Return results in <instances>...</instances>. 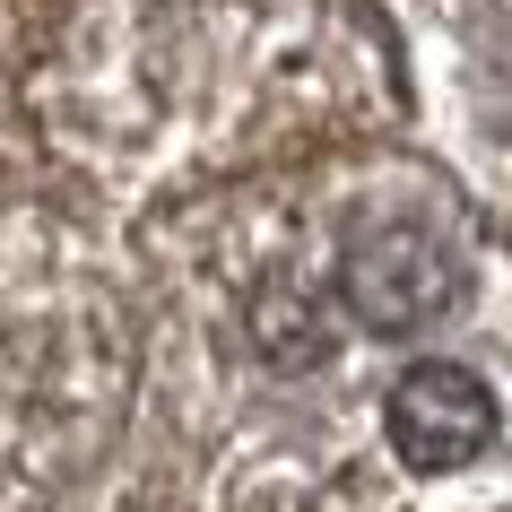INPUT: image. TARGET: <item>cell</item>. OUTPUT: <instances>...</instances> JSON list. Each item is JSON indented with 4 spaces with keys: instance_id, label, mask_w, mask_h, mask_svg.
<instances>
[{
    "instance_id": "cell-2",
    "label": "cell",
    "mask_w": 512,
    "mask_h": 512,
    "mask_svg": "<svg viewBox=\"0 0 512 512\" xmlns=\"http://www.w3.org/2000/svg\"><path fill=\"white\" fill-rule=\"evenodd\" d=\"M382 434H391L400 469H417V478H452V469H469V460L495 452L504 408H495V391H486L469 365H443V356H434V365H408V374L391 382Z\"/></svg>"
},
{
    "instance_id": "cell-1",
    "label": "cell",
    "mask_w": 512,
    "mask_h": 512,
    "mask_svg": "<svg viewBox=\"0 0 512 512\" xmlns=\"http://www.w3.org/2000/svg\"><path fill=\"white\" fill-rule=\"evenodd\" d=\"M460 296H469V252H460L434 217L356 226L348 252H339V304H348V322L374 330V339H417V330H434Z\"/></svg>"
}]
</instances>
